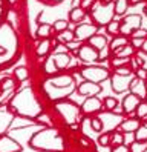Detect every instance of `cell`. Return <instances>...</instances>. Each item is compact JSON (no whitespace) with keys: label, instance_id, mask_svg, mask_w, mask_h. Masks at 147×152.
<instances>
[{"label":"cell","instance_id":"ee69618b","mask_svg":"<svg viewBox=\"0 0 147 152\" xmlns=\"http://www.w3.org/2000/svg\"><path fill=\"white\" fill-rule=\"evenodd\" d=\"M141 48H143V52H146V54H147V39H144V40H143Z\"/></svg>","mask_w":147,"mask_h":152},{"label":"cell","instance_id":"484cf974","mask_svg":"<svg viewBox=\"0 0 147 152\" xmlns=\"http://www.w3.org/2000/svg\"><path fill=\"white\" fill-rule=\"evenodd\" d=\"M58 40L60 42H63V43H69V42H72L74 40V34L71 32V31H61L60 32V35H58Z\"/></svg>","mask_w":147,"mask_h":152},{"label":"cell","instance_id":"44dd1931","mask_svg":"<svg viewBox=\"0 0 147 152\" xmlns=\"http://www.w3.org/2000/svg\"><path fill=\"white\" fill-rule=\"evenodd\" d=\"M83 17H84V10H83V8H74L69 12V19L72 22H80Z\"/></svg>","mask_w":147,"mask_h":152},{"label":"cell","instance_id":"f35d334b","mask_svg":"<svg viewBox=\"0 0 147 152\" xmlns=\"http://www.w3.org/2000/svg\"><path fill=\"white\" fill-rule=\"evenodd\" d=\"M146 77H147V71H144L143 68H138V69H136V78L146 80Z\"/></svg>","mask_w":147,"mask_h":152},{"label":"cell","instance_id":"ac0fdd59","mask_svg":"<svg viewBox=\"0 0 147 152\" xmlns=\"http://www.w3.org/2000/svg\"><path fill=\"white\" fill-rule=\"evenodd\" d=\"M49 49H51V40L44 39L43 42H40L39 46H37L35 52H37V56H39V57H43V56H46L49 52Z\"/></svg>","mask_w":147,"mask_h":152},{"label":"cell","instance_id":"cb8c5ba5","mask_svg":"<svg viewBox=\"0 0 147 152\" xmlns=\"http://www.w3.org/2000/svg\"><path fill=\"white\" fill-rule=\"evenodd\" d=\"M115 54H116L118 57H121V58H129V56L133 54V48L129 46V45H126V46H123L121 49L115 51Z\"/></svg>","mask_w":147,"mask_h":152},{"label":"cell","instance_id":"8fae6325","mask_svg":"<svg viewBox=\"0 0 147 152\" xmlns=\"http://www.w3.org/2000/svg\"><path fill=\"white\" fill-rule=\"evenodd\" d=\"M18 151H20V146L14 140H11L9 137L0 138V152H18Z\"/></svg>","mask_w":147,"mask_h":152},{"label":"cell","instance_id":"9a60e30c","mask_svg":"<svg viewBox=\"0 0 147 152\" xmlns=\"http://www.w3.org/2000/svg\"><path fill=\"white\" fill-rule=\"evenodd\" d=\"M49 85H52V86H60V88H64V86H71V85H74V78L71 77V75H61V77H55V78H51L49 82H48Z\"/></svg>","mask_w":147,"mask_h":152},{"label":"cell","instance_id":"f1b7e54d","mask_svg":"<svg viewBox=\"0 0 147 152\" xmlns=\"http://www.w3.org/2000/svg\"><path fill=\"white\" fill-rule=\"evenodd\" d=\"M136 115L138 118H144L147 117V103H140L136 108Z\"/></svg>","mask_w":147,"mask_h":152},{"label":"cell","instance_id":"f907efd6","mask_svg":"<svg viewBox=\"0 0 147 152\" xmlns=\"http://www.w3.org/2000/svg\"><path fill=\"white\" fill-rule=\"evenodd\" d=\"M146 78H147V77H146Z\"/></svg>","mask_w":147,"mask_h":152},{"label":"cell","instance_id":"7bdbcfd3","mask_svg":"<svg viewBox=\"0 0 147 152\" xmlns=\"http://www.w3.org/2000/svg\"><path fill=\"white\" fill-rule=\"evenodd\" d=\"M133 45H135V48H140L143 45V40L141 39H133Z\"/></svg>","mask_w":147,"mask_h":152},{"label":"cell","instance_id":"b9f144b4","mask_svg":"<svg viewBox=\"0 0 147 152\" xmlns=\"http://www.w3.org/2000/svg\"><path fill=\"white\" fill-rule=\"evenodd\" d=\"M95 2H97V0H83V8H84V10H86V8H90Z\"/></svg>","mask_w":147,"mask_h":152},{"label":"cell","instance_id":"9c48e42d","mask_svg":"<svg viewBox=\"0 0 147 152\" xmlns=\"http://www.w3.org/2000/svg\"><path fill=\"white\" fill-rule=\"evenodd\" d=\"M101 91V88L97 83H92V82H86V83H81L78 88V92L81 95H86V97H92Z\"/></svg>","mask_w":147,"mask_h":152},{"label":"cell","instance_id":"f6af8a7d","mask_svg":"<svg viewBox=\"0 0 147 152\" xmlns=\"http://www.w3.org/2000/svg\"><path fill=\"white\" fill-rule=\"evenodd\" d=\"M129 2H130L132 5H136V3H141L143 0H129Z\"/></svg>","mask_w":147,"mask_h":152},{"label":"cell","instance_id":"74e56055","mask_svg":"<svg viewBox=\"0 0 147 152\" xmlns=\"http://www.w3.org/2000/svg\"><path fill=\"white\" fill-rule=\"evenodd\" d=\"M92 128H94L95 131H101V128H103V123L100 121V118H92Z\"/></svg>","mask_w":147,"mask_h":152},{"label":"cell","instance_id":"4dcf8cb0","mask_svg":"<svg viewBox=\"0 0 147 152\" xmlns=\"http://www.w3.org/2000/svg\"><path fill=\"white\" fill-rule=\"evenodd\" d=\"M54 29L58 31V32L66 31L68 29V22L66 20H57V22H55V25H54Z\"/></svg>","mask_w":147,"mask_h":152},{"label":"cell","instance_id":"1f68e13d","mask_svg":"<svg viewBox=\"0 0 147 152\" xmlns=\"http://www.w3.org/2000/svg\"><path fill=\"white\" fill-rule=\"evenodd\" d=\"M116 75H121V77H129V75H132V71L126 68V66H119L116 68Z\"/></svg>","mask_w":147,"mask_h":152},{"label":"cell","instance_id":"f546056e","mask_svg":"<svg viewBox=\"0 0 147 152\" xmlns=\"http://www.w3.org/2000/svg\"><path fill=\"white\" fill-rule=\"evenodd\" d=\"M116 104H118V102L115 100L114 97H107L106 100H104V108L107 111H112L114 108H116Z\"/></svg>","mask_w":147,"mask_h":152},{"label":"cell","instance_id":"8d00e7d4","mask_svg":"<svg viewBox=\"0 0 147 152\" xmlns=\"http://www.w3.org/2000/svg\"><path fill=\"white\" fill-rule=\"evenodd\" d=\"M109 141H110V135H109V134H103V135L100 137V145L101 146H107Z\"/></svg>","mask_w":147,"mask_h":152},{"label":"cell","instance_id":"277c9868","mask_svg":"<svg viewBox=\"0 0 147 152\" xmlns=\"http://www.w3.org/2000/svg\"><path fill=\"white\" fill-rule=\"evenodd\" d=\"M140 26H141V17L138 14H132L127 15L123 20V23H119V32L124 35H130L133 31L140 29Z\"/></svg>","mask_w":147,"mask_h":152},{"label":"cell","instance_id":"7a4b0ae2","mask_svg":"<svg viewBox=\"0 0 147 152\" xmlns=\"http://www.w3.org/2000/svg\"><path fill=\"white\" fill-rule=\"evenodd\" d=\"M69 61H71V57L66 54V52H55V54L49 58V61L46 63L44 69L46 72H55L57 69H64L69 66Z\"/></svg>","mask_w":147,"mask_h":152},{"label":"cell","instance_id":"603a6c76","mask_svg":"<svg viewBox=\"0 0 147 152\" xmlns=\"http://www.w3.org/2000/svg\"><path fill=\"white\" fill-rule=\"evenodd\" d=\"M51 26L49 25H46V23H41L39 26V29H37V35L39 37H43V39H49V35H51Z\"/></svg>","mask_w":147,"mask_h":152},{"label":"cell","instance_id":"ab89813d","mask_svg":"<svg viewBox=\"0 0 147 152\" xmlns=\"http://www.w3.org/2000/svg\"><path fill=\"white\" fill-rule=\"evenodd\" d=\"M66 46H68V49H71V51H75V49L80 46V43L75 42V40H72V42H69V43L66 45Z\"/></svg>","mask_w":147,"mask_h":152},{"label":"cell","instance_id":"2e32d148","mask_svg":"<svg viewBox=\"0 0 147 152\" xmlns=\"http://www.w3.org/2000/svg\"><path fill=\"white\" fill-rule=\"evenodd\" d=\"M129 83H130V82H124V78L121 75H115L112 78V88L115 89L116 92H121V91L129 89Z\"/></svg>","mask_w":147,"mask_h":152},{"label":"cell","instance_id":"60d3db41","mask_svg":"<svg viewBox=\"0 0 147 152\" xmlns=\"http://www.w3.org/2000/svg\"><path fill=\"white\" fill-rule=\"evenodd\" d=\"M112 152H129V148H127V146H123V145H119V146H115Z\"/></svg>","mask_w":147,"mask_h":152},{"label":"cell","instance_id":"30bf717a","mask_svg":"<svg viewBox=\"0 0 147 152\" xmlns=\"http://www.w3.org/2000/svg\"><path fill=\"white\" fill-rule=\"evenodd\" d=\"M140 98H138L136 95L130 94V95H126L124 97V100H123V111L124 112H133L136 108H138V104H140Z\"/></svg>","mask_w":147,"mask_h":152},{"label":"cell","instance_id":"4316f807","mask_svg":"<svg viewBox=\"0 0 147 152\" xmlns=\"http://www.w3.org/2000/svg\"><path fill=\"white\" fill-rule=\"evenodd\" d=\"M110 143H112V145H116V146L123 145V143H124V135L121 132H115L114 135L110 137Z\"/></svg>","mask_w":147,"mask_h":152},{"label":"cell","instance_id":"5b68a950","mask_svg":"<svg viewBox=\"0 0 147 152\" xmlns=\"http://www.w3.org/2000/svg\"><path fill=\"white\" fill-rule=\"evenodd\" d=\"M98 31V26L95 25H90V23H84V25H80L78 28L74 32V39L77 42H81V40H89L90 37H94Z\"/></svg>","mask_w":147,"mask_h":152},{"label":"cell","instance_id":"d6a6232c","mask_svg":"<svg viewBox=\"0 0 147 152\" xmlns=\"http://www.w3.org/2000/svg\"><path fill=\"white\" fill-rule=\"evenodd\" d=\"M107 31L110 32V34H115V32H118L119 31V22H115V20H112L109 25H107Z\"/></svg>","mask_w":147,"mask_h":152},{"label":"cell","instance_id":"e575fe53","mask_svg":"<svg viewBox=\"0 0 147 152\" xmlns=\"http://www.w3.org/2000/svg\"><path fill=\"white\" fill-rule=\"evenodd\" d=\"M15 75H17L18 80H26V78H28V71H26V68H18V69L15 71Z\"/></svg>","mask_w":147,"mask_h":152},{"label":"cell","instance_id":"e0dca14e","mask_svg":"<svg viewBox=\"0 0 147 152\" xmlns=\"http://www.w3.org/2000/svg\"><path fill=\"white\" fill-rule=\"evenodd\" d=\"M138 128H140V120H136V118H129L121 123V131L124 132H133Z\"/></svg>","mask_w":147,"mask_h":152},{"label":"cell","instance_id":"bcb514c9","mask_svg":"<svg viewBox=\"0 0 147 152\" xmlns=\"http://www.w3.org/2000/svg\"><path fill=\"white\" fill-rule=\"evenodd\" d=\"M101 3H106V5H109V3H114V0H101Z\"/></svg>","mask_w":147,"mask_h":152},{"label":"cell","instance_id":"8992f818","mask_svg":"<svg viewBox=\"0 0 147 152\" xmlns=\"http://www.w3.org/2000/svg\"><path fill=\"white\" fill-rule=\"evenodd\" d=\"M78 58L84 63H95L97 60H100V52L94 49L92 46H81L78 49Z\"/></svg>","mask_w":147,"mask_h":152},{"label":"cell","instance_id":"681fc988","mask_svg":"<svg viewBox=\"0 0 147 152\" xmlns=\"http://www.w3.org/2000/svg\"><path fill=\"white\" fill-rule=\"evenodd\" d=\"M146 12H147V10H146Z\"/></svg>","mask_w":147,"mask_h":152},{"label":"cell","instance_id":"ffe728a7","mask_svg":"<svg viewBox=\"0 0 147 152\" xmlns=\"http://www.w3.org/2000/svg\"><path fill=\"white\" fill-rule=\"evenodd\" d=\"M127 6H129V0H116L114 5L115 14H124L127 11Z\"/></svg>","mask_w":147,"mask_h":152},{"label":"cell","instance_id":"4fadbf2b","mask_svg":"<svg viewBox=\"0 0 147 152\" xmlns=\"http://www.w3.org/2000/svg\"><path fill=\"white\" fill-rule=\"evenodd\" d=\"M12 121V114L6 108H0V134H5L8 126Z\"/></svg>","mask_w":147,"mask_h":152},{"label":"cell","instance_id":"7c38bea8","mask_svg":"<svg viewBox=\"0 0 147 152\" xmlns=\"http://www.w3.org/2000/svg\"><path fill=\"white\" fill-rule=\"evenodd\" d=\"M101 109V102L97 97H89L87 100L83 103V111L86 114H92V112H98Z\"/></svg>","mask_w":147,"mask_h":152},{"label":"cell","instance_id":"52a82bcc","mask_svg":"<svg viewBox=\"0 0 147 152\" xmlns=\"http://www.w3.org/2000/svg\"><path fill=\"white\" fill-rule=\"evenodd\" d=\"M129 89L132 91L133 95H136L138 98H146L147 97V85L144 83V80H140L133 77L129 83Z\"/></svg>","mask_w":147,"mask_h":152},{"label":"cell","instance_id":"7dc6e473","mask_svg":"<svg viewBox=\"0 0 147 152\" xmlns=\"http://www.w3.org/2000/svg\"><path fill=\"white\" fill-rule=\"evenodd\" d=\"M8 2H9V3H15V2H17V0H8Z\"/></svg>","mask_w":147,"mask_h":152},{"label":"cell","instance_id":"83f0119b","mask_svg":"<svg viewBox=\"0 0 147 152\" xmlns=\"http://www.w3.org/2000/svg\"><path fill=\"white\" fill-rule=\"evenodd\" d=\"M136 58H138V63L141 65V68H143L144 71H147V54H146V52L140 51V52L136 54Z\"/></svg>","mask_w":147,"mask_h":152},{"label":"cell","instance_id":"c3c4849f","mask_svg":"<svg viewBox=\"0 0 147 152\" xmlns=\"http://www.w3.org/2000/svg\"><path fill=\"white\" fill-rule=\"evenodd\" d=\"M0 11H2V8H0Z\"/></svg>","mask_w":147,"mask_h":152},{"label":"cell","instance_id":"ba28073f","mask_svg":"<svg viewBox=\"0 0 147 152\" xmlns=\"http://www.w3.org/2000/svg\"><path fill=\"white\" fill-rule=\"evenodd\" d=\"M92 75H95L94 77V82H100V80H103L107 77V72L104 69H101V68H86V69H83V77H86V78H92ZM92 82V83H94Z\"/></svg>","mask_w":147,"mask_h":152},{"label":"cell","instance_id":"3957f363","mask_svg":"<svg viewBox=\"0 0 147 152\" xmlns=\"http://www.w3.org/2000/svg\"><path fill=\"white\" fill-rule=\"evenodd\" d=\"M55 108L58 109V112L63 115V118L66 120L68 123H74V121H77L78 118V108H77V104H74L71 102H60L55 104Z\"/></svg>","mask_w":147,"mask_h":152},{"label":"cell","instance_id":"d6986e66","mask_svg":"<svg viewBox=\"0 0 147 152\" xmlns=\"http://www.w3.org/2000/svg\"><path fill=\"white\" fill-rule=\"evenodd\" d=\"M126 45H129L126 37H115L112 40V43H110V49H112V51H118V49H121L123 46H126Z\"/></svg>","mask_w":147,"mask_h":152},{"label":"cell","instance_id":"d590c367","mask_svg":"<svg viewBox=\"0 0 147 152\" xmlns=\"http://www.w3.org/2000/svg\"><path fill=\"white\" fill-rule=\"evenodd\" d=\"M127 61H129V58H121V57H116V58H114V60H112V65H114V66H116V68H119V66L126 65Z\"/></svg>","mask_w":147,"mask_h":152},{"label":"cell","instance_id":"6da1fadb","mask_svg":"<svg viewBox=\"0 0 147 152\" xmlns=\"http://www.w3.org/2000/svg\"><path fill=\"white\" fill-rule=\"evenodd\" d=\"M90 11H92V17H94V20L98 23V25H109L112 22L114 15H115V10H114V3H101V2H97L90 6Z\"/></svg>","mask_w":147,"mask_h":152},{"label":"cell","instance_id":"d4e9b609","mask_svg":"<svg viewBox=\"0 0 147 152\" xmlns=\"http://www.w3.org/2000/svg\"><path fill=\"white\" fill-rule=\"evenodd\" d=\"M147 149V141H135L132 143L129 152H144Z\"/></svg>","mask_w":147,"mask_h":152},{"label":"cell","instance_id":"836d02e7","mask_svg":"<svg viewBox=\"0 0 147 152\" xmlns=\"http://www.w3.org/2000/svg\"><path fill=\"white\" fill-rule=\"evenodd\" d=\"M130 35H132L133 39H141V40H144V39H147V31H144V29H136V31H133Z\"/></svg>","mask_w":147,"mask_h":152},{"label":"cell","instance_id":"5bb4252c","mask_svg":"<svg viewBox=\"0 0 147 152\" xmlns=\"http://www.w3.org/2000/svg\"><path fill=\"white\" fill-rule=\"evenodd\" d=\"M89 42H90V46L94 49H97V51L106 49V45H107V39L104 37V35H98V34H95L94 37H90Z\"/></svg>","mask_w":147,"mask_h":152},{"label":"cell","instance_id":"7402d4cb","mask_svg":"<svg viewBox=\"0 0 147 152\" xmlns=\"http://www.w3.org/2000/svg\"><path fill=\"white\" fill-rule=\"evenodd\" d=\"M136 141H147V124H140L135 134Z\"/></svg>","mask_w":147,"mask_h":152}]
</instances>
